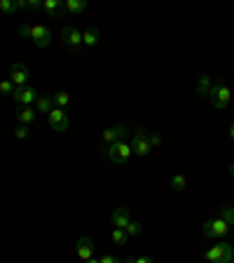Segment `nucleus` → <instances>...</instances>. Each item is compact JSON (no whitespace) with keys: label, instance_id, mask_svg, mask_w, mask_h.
<instances>
[{"label":"nucleus","instance_id":"f257e3e1","mask_svg":"<svg viewBox=\"0 0 234 263\" xmlns=\"http://www.w3.org/2000/svg\"><path fill=\"white\" fill-rule=\"evenodd\" d=\"M204 258L211 263H232L234 256H232V244L225 242V240H220L218 244H213L206 254H204Z\"/></svg>","mask_w":234,"mask_h":263},{"label":"nucleus","instance_id":"f03ea898","mask_svg":"<svg viewBox=\"0 0 234 263\" xmlns=\"http://www.w3.org/2000/svg\"><path fill=\"white\" fill-rule=\"evenodd\" d=\"M211 106L218 110H225L229 106V101H232V92H229V87L225 83H213V87H211Z\"/></svg>","mask_w":234,"mask_h":263},{"label":"nucleus","instance_id":"7ed1b4c3","mask_svg":"<svg viewBox=\"0 0 234 263\" xmlns=\"http://www.w3.org/2000/svg\"><path fill=\"white\" fill-rule=\"evenodd\" d=\"M106 153H108V158H110L115 165H127L129 158L133 155V151H131V143L115 141V143H110V146H106Z\"/></svg>","mask_w":234,"mask_h":263},{"label":"nucleus","instance_id":"20e7f679","mask_svg":"<svg viewBox=\"0 0 234 263\" xmlns=\"http://www.w3.org/2000/svg\"><path fill=\"white\" fill-rule=\"evenodd\" d=\"M148 134H150V132H148V129H136V132H133V136H131V151L136 155H138V158H146V155H150L152 153V146H150V141H148Z\"/></svg>","mask_w":234,"mask_h":263},{"label":"nucleus","instance_id":"39448f33","mask_svg":"<svg viewBox=\"0 0 234 263\" xmlns=\"http://www.w3.org/2000/svg\"><path fill=\"white\" fill-rule=\"evenodd\" d=\"M204 235L206 238H218V240H222L225 235H227V231H229V223H225L220 216L218 218H209L206 223H204Z\"/></svg>","mask_w":234,"mask_h":263},{"label":"nucleus","instance_id":"423d86ee","mask_svg":"<svg viewBox=\"0 0 234 263\" xmlns=\"http://www.w3.org/2000/svg\"><path fill=\"white\" fill-rule=\"evenodd\" d=\"M61 40L66 43V47L70 52H80V47H82V33L77 31L75 26H64L61 28Z\"/></svg>","mask_w":234,"mask_h":263},{"label":"nucleus","instance_id":"0eeeda50","mask_svg":"<svg viewBox=\"0 0 234 263\" xmlns=\"http://www.w3.org/2000/svg\"><path fill=\"white\" fill-rule=\"evenodd\" d=\"M14 101L19 106H31V103L38 101V90L33 85H24V87H14Z\"/></svg>","mask_w":234,"mask_h":263},{"label":"nucleus","instance_id":"6e6552de","mask_svg":"<svg viewBox=\"0 0 234 263\" xmlns=\"http://www.w3.org/2000/svg\"><path fill=\"white\" fill-rule=\"evenodd\" d=\"M31 38H33V43H35L38 47H50V43H52V31L47 28V26L35 24V26H31Z\"/></svg>","mask_w":234,"mask_h":263},{"label":"nucleus","instance_id":"1a4fd4ad","mask_svg":"<svg viewBox=\"0 0 234 263\" xmlns=\"http://www.w3.org/2000/svg\"><path fill=\"white\" fill-rule=\"evenodd\" d=\"M124 136H127V127L124 125H113V127L103 129V143L106 146H110L115 141H124Z\"/></svg>","mask_w":234,"mask_h":263},{"label":"nucleus","instance_id":"9d476101","mask_svg":"<svg viewBox=\"0 0 234 263\" xmlns=\"http://www.w3.org/2000/svg\"><path fill=\"white\" fill-rule=\"evenodd\" d=\"M10 80L14 83V87H24V85H28V68H26L21 61L12 64V68H10Z\"/></svg>","mask_w":234,"mask_h":263},{"label":"nucleus","instance_id":"9b49d317","mask_svg":"<svg viewBox=\"0 0 234 263\" xmlns=\"http://www.w3.org/2000/svg\"><path fill=\"white\" fill-rule=\"evenodd\" d=\"M47 118H50V127L54 129V132H66V129H68V125H70L68 116H66L61 108H54Z\"/></svg>","mask_w":234,"mask_h":263},{"label":"nucleus","instance_id":"f8f14e48","mask_svg":"<svg viewBox=\"0 0 234 263\" xmlns=\"http://www.w3.org/2000/svg\"><path fill=\"white\" fill-rule=\"evenodd\" d=\"M94 249H96V244L91 238H80L77 240V256H80V261H89V258H94Z\"/></svg>","mask_w":234,"mask_h":263},{"label":"nucleus","instance_id":"ddd939ff","mask_svg":"<svg viewBox=\"0 0 234 263\" xmlns=\"http://www.w3.org/2000/svg\"><path fill=\"white\" fill-rule=\"evenodd\" d=\"M110 218H113V226L115 228H127L129 221H131V212H129V207H117L113 214H110Z\"/></svg>","mask_w":234,"mask_h":263},{"label":"nucleus","instance_id":"4468645a","mask_svg":"<svg viewBox=\"0 0 234 263\" xmlns=\"http://www.w3.org/2000/svg\"><path fill=\"white\" fill-rule=\"evenodd\" d=\"M42 10L50 14V19H61L66 14V7L59 3V0H44L42 3Z\"/></svg>","mask_w":234,"mask_h":263},{"label":"nucleus","instance_id":"2eb2a0df","mask_svg":"<svg viewBox=\"0 0 234 263\" xmlns=\"http://www.w3.org/2000/svg\"><path fill=\"white\" fill-rule=\"evenodd\" d=\"M82 45L87 47V50L99 45V28H96V26H87L82 31Z\"/></svg>","mask_w":234,"mask_h":263},{"label":"nucleus","instance_id":"dca6fc26","mask_svg":"<svg viewBox=\"0 0 234 263\" xmlns=\"http://www.w3.org/2000/svg\"><path fill=\"white\" fill-rule=\"evenodd\" d=\"M35 108L33 106H19L17 108V120H19V125H31L33 120H35Z\"/></svg>","mask_w":234,"mask_h":263},{"label":"nucleus","instance_id":"f3484780","mask_svg":"<svg viewBox=\"0 0 234 263\" xmlns=\"http://www.w3.org/2000/svg\"><path fill=\"white\" fill-rule=\"evenodd\" d=\"M64 7H66V12L75 17V14H82L87 10V0H66Z\"/></svg>","mask_w":234,"mask_h":263},{"label":"nucleus","instance_id":"a211bd4d","mask_svg":"<svg viewBox=\"0 0 234 263\" xmlns=\"http://www.w3.org/2000/svg\"><path fill=\"white\" fill-rule=\"evenodd\" d=\"M52 110H54V101H52L50 96H38V101H35V113H47V116H50Z\"/></svg>","mask_w":234,"mask_h":263},{"label":"nucleus","instance_id":"6ab92c4d","mask_svg":"<svg viewBox=\"0 0 234 263\" xmlns=\"http://www.w3.org/2000/svg\"><path fill=\"white\" fill-rule=\"evenodd\" d=\"M211 78L209 76H199V80H197V94L199 96H209L211 94Z\"/></svg>","mask_w":234,"mask_h":263},{"label":"nucleus","instance_id":"aec40b11","mask_svg":"<svg viewBox=\"0 0 234 263\" xmlns=\"http://www.w3.org/2000/svg\"><path fill=\"white\" fill-rule=\"evenodd\" d=\"M52 101H54V106H57V108L64 110L66 106L70 103V96H68V92H57V94L52 96Z\"/></svg>","mask_w":234,"mask_h":263},{"label":"nucleus","instance_id":"412c9836","mask_svg":"<svg viewBox=\"0 0 234 263\" xmlns=\"http://www.w3.org/2000/svg\"><path fill=\"white\" fill-rule=\"evenodd\" d=\"M169 183H171V188H173V191H183L185 183H188V179H185L183 174H173V176L169 179Z\"/></svg>","mask_w":234,"mask_h":263},{"label":"nucleus","instance_id":"4be33fe9","mask_svg":"<svg viewBox=\"0 0 234 263\" xmlns=\"http://www.w3.org/2000/svg\"><path fill=\"white\" fill-rule=\"evenodd\" d=\"M220 218L225 221V223H229V226H234V207L232 205H225L220 209Z\"/></svg>","mask_w":234,"mask_h":263},{"label":"nucleus","instance_id":"5701e85b","mask_svg":"<svg viewBox=\"0 0 234 263\" xmlns=\"http://www.w3.org/2000/svg\"><path fill=\"white\" fill-rule=\"evenodd\" d=\"M110 238H113V242H115V244H127V242H129L127 231H122V228H115Z\"/></svg>","mask_w":234,"mask_h":263},{"label":"nucleus","instance_id":"b1692460","mask_svg":"<svg viewBox=\"0 0 234 263\" xmlns=\"http://www.w3.org/2000/svg\"><path fill=\"white\" fill-rule=\"evenodd\" d=\"M0 12L14 14L17 12V0H0Z\"/></svg>","mask_w":234,"mask_h":263},{"label":"nucleus","instance_id":"393cba45","mask_svg":"<svg viewBox=\"0 0 234 263\" xmlns=\"http://www.w3.org/2000/svg\"><path fill=\"white\" fill-rule=\"evenodd\" d=\"M124 231H127L129 238H136V235H141V231H143V226H141L138 221H129V226L124 228Z\"/></svg>","mask_w":234,"mask_h":263},{"label":"nucleus","instance_id":"a878e982","mask_svg":"<svg viewBox=\"0 0 234 263\" xmlns=\"http://www.w3.org/2000/svg\"><path fill=\"white\" fill-rule=\"evenodd\" d=\"M0 92H3V94H14V83L10 80V78L0 80Z\"/></svg>","mask_w":234,"mask_h":263},{"label":"nucleus","instance_id":"bb28decb","mask_svg":"<svg viewBox=\"0 0 234 263\" xmlns=\"http://www.w3.org/2000/svg\"><path fill=\"white\" fill-rule=\"evenodd\" d=\"M14 139H28V125H19V127L14 129Z\"/></svg>","mask_w":234,"mask_h":263},{"label":"nucleus","instance_id":"cd10ccee","mask_svg":"<svg viewBox=\"0 0 234 263\" xmlns=\"http://www.w3.org/2000/svg\"><path fill=\"white\" fill-rule=\"evenodd\" d=\"M148 141H150L152 151H155V148H159V146H162V136H159L157 132H150V134H148Z\"/></svg>","mask_w":234,"mask_h":263},{"label":"nucleus","instance_id":"c85d7f7f","mask_svg":"<svg viewBox=\"0 0 234 263\" xmlns=\"http://www.w3.org/2000/svg\"><path fill=\"white\" fill-rule=\"evenodd\" d=\"M17 33L24 35V38H31V26H28V24H19V26H17Z\"/></svg>","mask_w":234,"mask_h":263},{"label":"nucleus","instance_id":"c756f323","mask_svg":"<svg viewBox=\"0 0 234 263\" xmlns=\"http://www.w3.org/2000/svg\"><path fill=\"white\" fill-rule=\"evenodd\" d=\"M99 261H101V263H124V261H120L117 256H113V254H103Z\"/></svg>","mask_w":234,"mask_h":263},{"label":"nucleus","instance_id":"7c9ffc66","mask_svg":"<svg viewBox=\"0 0 234 263\" xmlns=\"http://www.w3.org/2000/svg\"><path fill=\"white\" fill-rule=\"evenodd\" d=\"M131 263H155V258L152 256H138V258H129Z\"/></svg>","mask_w":234,"mask_h":263},{"label":"nucleus","instance_id":"2f4dec72","mask_svg":"<svg viewBox=\"0 0 234 263\" xmlns=\"http://www.w3.org/2000/svg\"><path fill=\"white\" fill-rule=\"evenodd\" d=\"M28 7H31V10H40L42 3H40V0H28Z\"/></svg>","mask_w":234,"mask_h":263},{"label":"nucleus","instance_id":"473e14b6","mask_svg":"<svg viewBox=\"0 0 234 263\" xmlns=\"http://www.w3.org/2000/svg\"><path fill=\"white\" fill-rule=\"evenodd\" d=\"M229 139H234V122H232V127H229Z\"/></svg>","mask_w":234,"mask_h":263},{"label":"nucleus","instance_id":"72a5a7b5","mask_svg":"<svg viewBox=\"0 0 234 263\" xmlns=\"http://www.w3.org/2000/svg\"><path fill=\"white\" fill-rule=\"evenodd\" d=\"M84 263H101L99 258H89V261H84Z\"/></svg>","mask_w":234,"mask_h":263},{"label":"nucleus","instance_id":"f704fd0d","mask_svg":"<svg viewBox=\"0 0 234 263\" xmlns=\"http://www.w3.org/2000/svg\"><path fill=\"white\" fill-rule=\"evenodd\" d=\"M229 174H232V176H234V165H232V167H229Z\"/></svg>","mask_w":234,"mask_h":263},{"label":"nucleus","instance_id":"c9c22d12","mask_svg":"<svg viewBox=\"0 0 234 263\" xmlns=\"http://www.w3.org/2000/svg\"><path fill=\"white\" fill-rule=\"evenodd\" d=\"M232 256H234V244H232Z\"/></svg>","mask_w":234,"mask_h":263},{"label":"nucleus","instance_id":"e433bc0d","mask_svg":"<svg viewBox=\"0 0 234 263\" xmlns=\"http://www.w3.org/2000/svg\"><path fill=\"white\" fill-rule=\"evenodd\" d=\"M124 263H131V261H124Z\"/></svg>","mask_w":234,"mask_h":263},{"label":"nucleus","instance_id":"4c0bfd02","mask_svg":"<svg viewBox=\"0 0 234 263\" xmlns=\"http://www.w3.org/2000/svg\"><path fill=\"white\" fill-rule=\"evenodd\" d=\"M232 263H234V261H232Z\"/></svg>","mask_w":234,"mask_h":263}]
</instances>
